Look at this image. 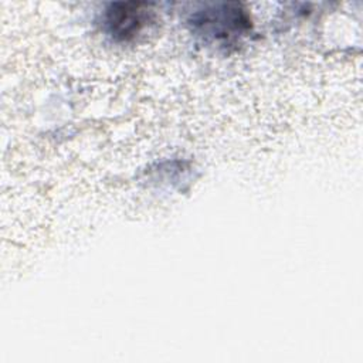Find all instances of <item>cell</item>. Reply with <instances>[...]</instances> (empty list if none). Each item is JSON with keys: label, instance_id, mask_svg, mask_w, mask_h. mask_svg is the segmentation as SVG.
Here are the masks:
<instances>
[{"label": "cell", "instance_id": "cell-1", "mask_svg": "<svg viewBox=\"0 0 363 363\" xmlns=\"http://www.w3.org/2000/svg\"><path fill=\"white\" fill-rule=\"evenodd\" d=\"M190 24L193 33L204 43L225 50L238 45L251 30V20L238 4H221L197 11L191 16Z\"/></svg>", "mask_w": 363, "mask_h": 363}, {"label": "cell", "instance_id": "cell-2", "mask_svg": "<svg viewBox=\"0 0 363 363\" xmlns=\"http://www.w3.org/2000/svg\"><path fill=\"white\" fill-rule=\"evenodd\" d=\"M153 21V11L143 3H115L104 13V28L115 41L135 40Z\"/></svg>", "mask_w": 363, "mask_h": 363}]
</instances>
